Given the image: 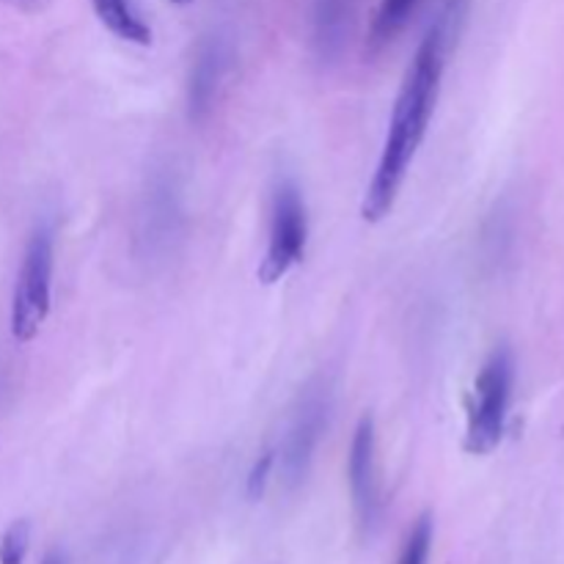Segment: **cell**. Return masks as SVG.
Returning a JSON list of instances; mask_svg holds the SVG:
<instances>
[{"label":"cell","instance_id":"6da1fadb","mask_svg":"<svg viewBox=\"0 0 564 564\" xmlns=\"http://www.w3.org/2000/svg\"><path fill=\"white\" fill-rule=\"evenodd\" d=\"M468 14H471V0H446L444 9L438 11L433 25L424 33L411 66H408L405 80L397 94L389 132H386L380 163L361 204V215L369 224H378L394 209L408 169H411L424 135H427L430 119H433L441 94V80H444L452 53L460 44L463 31L468 25Z\"/></svg>","mask_w":564,"mask_h":564},{"label":"cell","instance_id":"7a4b0ae2","mask_svg":"<svg viewBox=\"0 0 564 564\" xmlns=\"http://www.w3.org/2000/svg\"><path fill=\"white\" fill-rule=\"evenodd\" d=\"M512 383H516V361L507 347H499L474 380L466 424L468 455L485 457L499 449L501 438H505Z\"/></svg>","mask_w":564,"mask_h":564},{"label":"cell","instance_id":"3957f363","mask_svg":"<svg viewBox=\"0 0 564 564\" xmlns=\"http://www.w3.org/2000/svg\"><path fill=\"white\" fill-rule=\"evenodd\" d=\"M55 240L50 226H39L22 257L17 273L14 297H11V336L17 341H33L42 330L53 301Z\"/></svg>","mask_w":564,"mask_h":564},{"label":"cell","instance_id":"277c9868","mask_svg":"<svg viewBox=\"0 0 564 564\" xmlns=\"http://www.w3.org/2000/svg\"><path fill=\"white\" fill-rule=\"evenodd\" d=\"M308 240L306 204L295 182H281L273 193V213H270V237L264 259L259 262V281L275 284L284 279L295 264L303 262Z\"/></svg>","mask_w":564,"mask_h":564},{"label":"cell","instance_id":"5b68a950","mask_svg":"<svg viewBox=\"0 0 564 564\" xmlns=\"http://www.w3.org/2000/svg\"><path fill=\"white\" fill-rule=\"evenodd\" d=\"M330 416V391L325 383L308 386L297 400L295 413H292L290 430H286L284 446H281V477L290 488L306 479L312 468L314 452H317L319 438L328 427Z\"/></svg>","mask_w":564,"mask_h":564},{"label":"cell","instance_id":"8992f818","mask_svg":"<svg viewBox=\"0 0 564 564\" xmlns=\"http://www.w3.org/2000/svg\"><path fill=\"white\" fill-rule=\"evenodd\" d=\"M347 477H350L352 510H356L358 527L364 534H372L383 516V501H380L378 479V435H375V419L369 413L352 433Z\"/></svg>","mask_w":564,"mask_h":564},{"label":"cell","instance_id":"52a82bcc","mask_svg":"<svg viewBox=\"0 0 564 564\" xmlns=\"http://www.w3.org/2000/svg\"><path fill=\"white\" fill-rule=\"evenodd\" d=\"M226 66H229V50H226L220 39H209L198 50L191 69V83H187V110H191L193 121H202L213 110L218 86L226 75Z\"/></svg>","mask_w":564,"mask_h":564},{"label":"cell","instance_id":"ba28073f","mask_svg":"<svg viewBox=\"0 0 564 564\" xmlns=\"http://www.w3.org/2000/svg\"><path fill=\"white\" fill-rule=\"evenodd\" d=\"M94 11H97L99 22L116 33L119 39L132 44H152V31L147 22L132 11L130 0H91Z\"/></svg>","mask_w":564,"mask_h":564},{"label":"cell","instance_id":"9c48e42d","mask_svg":"<svg viewBox=\"0 0 564 564\" xmlns=\"http://www.w3.org/2000/svg\"><path fill=\"white\" fill-rule=\"evenodd\" d=\"M419 0H383L378 9V17H375L372 25V44L375 47H383L389 44L402 28L411 20L413 9H416Z\"/></svg>","mask_w":564,"mask_h":564},{"label":"cell","instance_id":"30bf717a","mask_svg":"<svg viewBox=\"0 0 564 564\" xmlns=\"http://www.w3.org/2000/svg\"><path fill=\"white\" fill-rule=\"evenodd\" d=\"M433 534H435V523L430 512H424L413 529L408 532L405 545H402L400 562L397 564H427L430 562V551H433Z\"/></svg>","mask_w":564,"mask_h":564},{"label":"cell","instance_id":"8fae6325","mask_svg":"<svg viewBox=\"0 0 564 564\" xmlns=\"http://www.w3.org/2000/svg\"><path fill=\"white\" fill-rule=\"evenodd\" d=\"M31 549V523L14 521L0 534V564H25Z\"/></svg>","mask_w":564,"mask_h":564},{"label":"cell","instance_id":"7c38bea8","mask_svg":"<svg viewBox=\"0 0 564 564\" xmlns=\"http://www.w3.org/2000/svg\"><path fill=\"white\" fill-rule=\"evenodd\" d=\"M341 33H345V20H341L339 3L328 0L323 3L317 14V42L323 47V55H330L341 44Z\"/></svg>","mask_w":564,"mask_h":564},{"label":"cell","instance_id":"4fadbf2b","mask_svg":"<svg viewBox=\"0 0 564 564\" xmlns=\"http://www.w3.org/2000/svg\"><path fill=\"white\" fill-rule=\"evenodd\" d=\"M273 468H275V452H264V455L259 457L257 463H253L251 474H248V485H246L248 499H251V501L262 499L264 488H268V482H270V474H273Z\"/></svg>","mask_w":564,"mask_h":564},{"label":"cell","instance_id":"5bb4252c","mask_svg":"<svg viewBox=\"0 0 564 564\" xmlns=\"http://www.w3.org/2000/svg\"><path fill=\"white\" fill-rule=\"evenodd\" d=\"M3 3L14 6V9L25 11V14H39V11L47 9V6L53 3V0H3Z\"/></svg>","mask_w":564,"mask_h":564},{"label":"cell","instance_id":"9a60e30c","mask_svg":"<svg viewBox=\"0 0 564 564\" xmlns=\"http://www.w3.org/2000/svg\"><path fill=\"white\" fill-rule=\"evenodd\" d=\"M42 564H64V560H61V556H58V554H50V556H47V560H44Z\"/></svg>","mask_w":564,"mask_h":564},{"label":"cell","instance_id":"2e32d148","mask_svg":"<svg viewBox=\"0 0 564 564\" xmlns=\"http://www.w3.org/2000/svg\"><path fill=\"white\" fill-rule=\"evenodd\" d=\"M171 3H176V6H187V3H193V0H171Z\"/></svg>","mask_w":564,"mask_h":564}]
</instances>
